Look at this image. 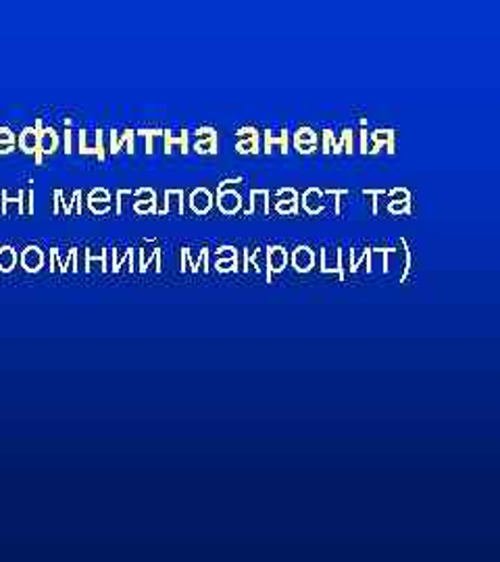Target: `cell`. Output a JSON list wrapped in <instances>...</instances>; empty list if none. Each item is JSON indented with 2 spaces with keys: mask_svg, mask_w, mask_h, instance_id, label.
Segmentation results:
<instances>
[{
  "mask_svg": "<svg viewBox=\"0 0 500 562\" xmlns=\"http://www.w3.org/2000/svg\"><path fill=\"white\" fill-rule=\"evenodd\" d=\"M246 182H242L240 186L230 187V190H223V192H217V209L223 215H236L242 211V205L246 203L244 207V215L248 209V200H246Z\"/></svg>",
  "mask_w": 500,
  "mask_h": 562,
  "instance_id": "6da1fadb",
  "label": "cell"
},
{
  "mask_svg": "<svg viewBox=\"0 0 500 562\" xmlns=\"http://www.w3.org/2000/svg\"><path fill=\"white\" fill-rule=\"evenodd\" d=\"M286 267V248L284 246H269V251H267V283H273V276L284 273Z\"/></svg>",
  "mask_w": 500,
  "mask_h": 562,
  "instance_id": "7a4b0ae2",
  "label": "cell"
},
{
  "mask_svg": "<svg viewBox=\"0 0 500 562\" xmlns=\"http://www.w3.org/2000/svg\"><path fill=\"white\" fill-rule=\"evenodd\" d=\"M194 215H209L214 209V194L207 187H196L188 198Z\"/></svg>",
  "mask_w": 500,
  "mask_h": 562,
  "instance_id": "3957f363",
  "label": "cell"
},
{
  "mask_svg": "<svg viewBox=\"0 0 500 562\" xmlns=\"http://www.w3.org/2000/svg\"><path fill=\"white\" fill-rule=\"evenodd\" d=\"M276 211L280 215H298V192L284 187L276 196Z\"/></svg>",
  "mask_w": 500,
  "mask_h": 562,
  "instance_id": "277c9868",
  "label": "cell"
},
{
  "mask_svg": "<svg viewBox=\"0 0 500 562\" xmlns=\"http://www.w3.org/2000/svg\"><path fill=\"white\" fill-rule=\"evenodd\" d=\"M303 209L309 215H319L326 209V194L319 187H309L303 194Z\"/></svg>",
  "mask_w": 500,
  "mask_h": 562,
  "instance_id": "5b68a950",
  "label": "cell"
},
{
  "mask_svg": "<svg viewBox=\"0 0 500 562\" xmlns=\"http://www.w3.org/2000/svg\"><path fill=\"white\" fill-rule=\"evenodd\" d=\"M294 148L298 150V152H303V155H309L315 150V146H317V134L310 130V127H298L296 132H294Z\"/></svg>",
  "mask_w": 500,
  "mask_h": 562,
  "instance_id": "8992f818",
  "label": "cell"
},
{
  "mask_svg": "<svg viewBox=\"0 0 500 562\" xmlns=\"http://www.w3.org/2000/svg\"><path fill=\"white\" fill-rule=\"evenodd\" d=\"M315 265V255L310 251L309 246H298L294 253H292V267L298 271V273H309Z\"/></svg>",
  "mask_w": 500,
  "mask_h": 562,
  "instance_id": "52a82bcc",
  "label": "cell"
},
{
  "mask_svg": "<svg viewBox=\"0 0 500 562\" xmlns=\"http://www.w3.org/2000/svg\"><path fill=\"white\" fill-rule=\"evenodd\" d=\"M269 198L271 194L267 190H251L248 215H269Z\"/></svg>",
  "mask_w": 500,
  "mask_h": 562,
  "instance_id": "ba28073f",
  "label": "cell"
},
{
  "mask_svg": "<svg viewBox=\"0 0 500 562\" xmlns=\"http://www.w3.org/2000/svg\"><path fill=\"white\" fill-rule=\"evenodd\" d=\"M273 146H280V150H282V155H286L288 152V132L286 130H282V132H265V150L263 152H267V155H271V148Z\"/></svg>",
  "mask_w": 500,
  "mask_h": 562,
  "instance_id": "9c48e42d",
  "label": "cell"
},
{
  "mask_svg": "<svg viewBox=\"0 0 500 562\" xmlns=\"http://www.w3.org/2000/svg\"><path fill=\"white\" fill-rule=\"evenodd\" d=\"M321 273H340V251L338 248H324Z\"/></svg>",
  "mask_w": 500,
  "mask_h": 562,
  "instance_id": "30bf717a",
  "label": "cell"
},
{
  "mask_svg": "<svg viewBox=\"0 0 500 562\" xmlns=\"http://www.w3.org/2000/svg\"><path fill=\"white\" fill-rule=\"evenodd\" d=\"M167 205L166 211L175 212V215H184V192L182 190H169L166 194Z\"/></svg>",
  "mask_w": 500,
  "mask_h": 562,
  "instance_id": "8fae6325",
  "label": "cell"
},
{
  "mask_svg": "<svg viewBox=\"0 0 500 562\" xmlns=\"http://www.w3.org/2000/svg\"><path fill=\"white\" fill-rule=\"evenodd\" d=\"M173 146H180L182 148V152L186 155L188 152V132L184 130V132H178V134H166V152L169 155L171 152V148Z\"/></svg>",
  "mask_w": 500,
  "mask_h": 562,
  "instance_id": "7c38bea8",
  "label": "cell"
},
{
  "mask_svg": "<svg viewBox=\"0 0 500 562\" xmlns=\"http://www.w3.org/2000/svg\"><path fill=\"white\" fill-rule=\"evenodd\" d=\"M138 196H141V203L136 205V211L138 212H155V192H150V190H141L138 192Z\"/></svg>",
  "mask_w": 500,
  "mask_h": 562,
  "instance_id": "4fadbf2b",
  "label": "cell"
},
{
  "mask_svg": "<svg viewBox=\"0 0 500 562\" xmlns=\"http://www.w3.org/2000/svg\"><path fill=\"white\" fill-rule=\"evenodd\" d=\"M386 211L394 215V217L411 215V200H388L386 203Z\"/></svg>",
  "mask_w": 500,
  "mask_h": 562,
  "instance_id": "5bb4252c",
  "label": "cell"
},
{
  "mask_svg": "<svg viewBox=\"0 0 500 562\" xmlns=\"http://www.w3.org/2000/svg\"><path fill=\"white\" fill-rule=\"evenodd\" d=\"M351 255H353V251L351 253L340 251V273H338V280L340 281L346 280L349 273H351Z\"/></svg>",
  "mask_w": 500,
  "mask_h": 562,
  "instance_id": "9a60e30c",
  "label": "cell"
},
{
  "mask_svg": "<svg viewBox=\"0 0 500 562\" xmlns=\"http://www.w3.org/2000/svg\"><path fill=\"white\" fill-rule=\"evenodd\" d=\"M215 267L219 273H236L239 271V257L225 258V260H215Z\"/></svg>",
  "mask_w": 500,
  "mask_h": 562,
  "instance_id": "2e32d148",
  "label": "cell"
},
{
  "mask_svg": "<svg viewBox=\"0 0 500 562\" xmlns=\"http://www.w3.org/2000/svg\"><path fill=\"white\" fill-rule=\"evenodd\" d=\"M236 150H239L240 155H257L259 152V138L236 142Z\"/></svg>",
  "mask_w": 500,
  "mask_h": 562,
  "instance_id": "e0dca14e",
  "label": "cell"
},
{
  "mask_svg": "<svg viewBox=\"0 0 500 562\" xmlns=\"http://www.w3.org/2000/svg\"><path fill=\"white\" fill-rule=\"evenodd\" d=\"M194 150L198 155H215L217 152V140L194 142Z\"/></svg>",
  "mask_w": 500,
  "mask_h": 562,
  "instance_id": "ac0fdd59",
  "label": "cell"
},
{
  "mask_svg": "<svg viewBox=\"0 0 500 562\" xmlns=\"http://www.w3.org/2000/svg\"><path fill=\"white\" fill-rule=\"evenodd\" d=\"M194 140H217V132H215L214 127H198L194 132Z\"/></svg>",
  "mask_w": 500,
  "mask_h": 562,
  "instance_id": "d6986e66",
  "label": "cell"
},
{
  "mask_svg": "<svg viewBox=\"0 0 500 562\" xmlns=\"http://www.w3.org/2000/svg\"><path fill=\"white\" fill-rule=\"evenodd\" d=\"M340 144H342V150H344V152H349V155L355 152V150H353V130H344V132H342Z\"/></svg>",
  "mask_w": 500,
  "mask_h": 562,
  "instance_id": "ffe728a7",
  "label": "cell"
},
{
  "mask_svg": "<svg viewBox=\"0 0 500 562\" xmlns=\"http://www.w3.org/2000/svg\"><path fill=\"white\" fill-rule=\"evenodd\" d=\"M388 200H411V192L406 187H394L390 194H386Z\"/></svg>",
  "mask_w": 500,
  "mask_h": 562,
  "instance_id": "44dd1931",
  "label": "cell"
},
{
  "mask_svg": "<svg viewBox=\"0 0 500 562\" xmlns=\"http://www.w3.org/2000/svg\"><path fill=\"white\" fill-rule=\"evenodd\" d=\"M259 136H261L259 130H255V127H242V130H239V134H236V142L253 140V138H259Z\"/></svg>",
  "mask_w": 500,
  "mask_h": 562,
  "instance_id": "7402d4cb",
  "label": "cell"
},
{
  "mask_svg": "<svg viewBox=\"0 0 500 562\" xmlns=\"http://www.w3.org/2000/svg\"><path fill=\"white\" fill-rule=\"evenodd\" d=\"M57 148V136H54V132H45L42 134V150L45 152H52Z\"/></svg>",
  "mask_w": 500,
  "mask_h": 562,
  "instance_id": "603a6c76",
  "label": "cell"
},
{
  "mask_svg": "<svg viewBox=\"0 0 500 562\" xmlns=\"http://www.w3.org/2000/svg\"><path fill=\"white\" fill-rule=\"evenodd\" d=\"M239 257V251L232 248V246H221L217 253H215V260H225V258Z\"/></svg>",
  "mask_w": 500,
  "mask_h": 562,
  "instance_id": "cb8c5ba5",
  "label": "cell"
},
{
  "mask_svg": "<svg viewBox=\"0 0 500 562\" xmlns=\"http://www.w3.org/2000/svg\"><path fill=\"white\" fill-rule=\"evenodd\" d=\"M196 267H198V271H203V273H209V271H211V269H209V251H207V248L200 251V260L196 262Z\"/></svg>",
  "mask_w": 500,
  "mask_h": 562,
  "instance_id": "d4e9b609",
  "label": "cell"
},
{
  "mask_svg": "<svg viewBox=\"0 0 500 562\" xmlns=\"http://www.w3.org/2000/svg\"><path fill=\"white\" fill-rule=\"evenodd\" d=\"M332 148L333 132L332 130H326V132H324V152H328V155H330V152H332Z\"/></svg>",
  "mask_w": 500,
  "mask_h": 562,
  "instance_id": "484cf974",
  "label": "cell"
}]
</instances>
